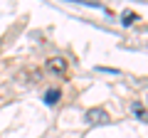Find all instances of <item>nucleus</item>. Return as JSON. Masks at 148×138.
I'll return each instance as SVG.
<instances>
[{
	"label": "nucleus",
	"mask_w": 148,
	"mask_h": 138,
	"mask_svg": "<svg viewBox=\"0 0 148 138\" xmlns=\"http://www.w3.org/2000/svg\"><path fill=\"white\" fill-rule=\"evenodd\" d=\"M133 17H136V15H133L131 10H126V12H123V25H131V22H133Z\"/></svg>",
	"instance_id": "39448f33"
},
{
	"label": "nucleus",
	"mask_w": 148,
	"mask_h": 138,
	"mask_svg": "<svg viewBox=\"0 0 148 138\" xmlns=\"http://www.w3.org/2000/svg\"><path fill=\"white\" fill-rule=\"evenodd\" d=\"M64 67H67V62H64L62 57H59V59H49V62H47L49 72H64Z\"/></svg>",
	"instance_id": "f03ea898"
},
{
	"label": "nucleus",
	"mask_w": 148,
	"mask_h": 138,
	"mask_svg": "<svg viewBox=\"0 0 148 138\" xmlns=\"http://www.w3.org/2000/svg\"><path fill=\"white\" fill-rule=\"evenodd\" d=\"M131 111L136 113V116L141 118V121H148V111H146V109L141 106V104H138V101H133V106H131Z\"/></svg>",
	"instance_id": "7ed1b4c3"
},
{
	"label": "nucleus",
	"mask_w": 148,
	"mask_h": 138,
	"mask_svg": "<svg viewBox=\"0 0 148 138\" xmlns=\"http://www.w3.org/2000/svg\"><path fill=\"white\" fill-rule=\"evenodd\" d=\"M84 121L91 123V126H96V123H109V113L101 106H94V109H89V111L84 113Z\"/></svg>",
	"instance_id": "f257e3e1"
},
{
	"label": "nucleus",
	"mask_w": 148,
	"mask_h": 138,
	"mask_svg": "<svg viewBox=\"0 0 148 138\" xmlns=\"http://www.w3.org/2000/svg\"><path fill=\"white\" fill-rule=\"evenodd\" d=\"M57 99H59V89H49L47 94H45V101H47L49 106H52V104H57Z\"/></svg>",
	"instance_id": "20e7f679"
}]
</instances>
